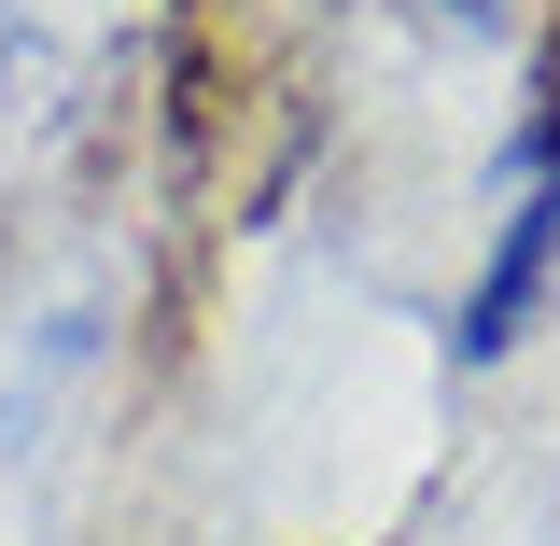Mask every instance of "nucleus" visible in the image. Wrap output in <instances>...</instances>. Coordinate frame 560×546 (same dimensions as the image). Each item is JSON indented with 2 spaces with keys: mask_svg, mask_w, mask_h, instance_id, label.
Wrapping results in <instances>:
<instances>
[{
  "mask_svg": "<svg viewBox=\"0 0 560 546\" xmlns=\"http://www.w3.org/2000/svg\"><path fill=\"white\" fill-rule=\"evenodd\" d=\"M547 309H560V169H504L490 239H477V267H463V294H448V364L463 379L518 364Z\"/></svg>",
  "mask_w": 560,
  "mask_h": 546,
  "instance_id": "obj_1",
  "label": "nucleus"
},
{
  "mask_svg": "<svg viewBox=\"0 0 560 546\" xmlns=\"http://www.w3.org/2000/svg\"><path fill=\"white\" fill-rule=\"evenodd\" d=\"M407 14H420V28H448V43H504L533 0H407Z\"/></svg>",
  "mask_w": 560,
  "mask_h": 546,
  "instance_id": "obj_2",
  "label": "nucleus"
}]
</instances>
